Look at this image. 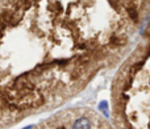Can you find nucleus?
Segmentation results:
<instances>
[{
	"instance_id": "1",
	"label": "nucleus",
	"mask_w": 150,
	"mask_h": 129,
	"mask_svg": "<svg viewBox=\"0 0 150 129\" xmlns=\"http://www.w3.org/2000/svg\"><path fill=\"white\" fill-rule=\"evenodd\" d=\"M73 129H91V121L87 117H79L74 121Z\"/></svg>"
}]
</instances>
